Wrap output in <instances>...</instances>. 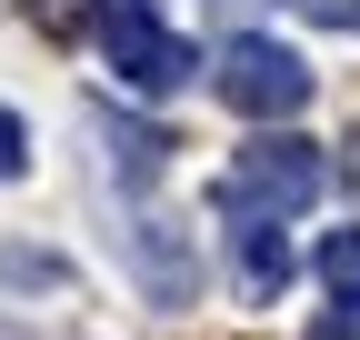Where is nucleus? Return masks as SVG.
Masks as SVG:
<instances>
[{
    "instance_id": "f257e3e1",
    "label": "nucleus",
    "mask_w": 360,
    "mask_h": 340,
    "mask_svg": "<svg viewBox=\"0 0 360 340\" xmlns=\"http://www.w3.org/2000/svg\"><path fill=\"white\" fill-rule=\"evenodd\" d=\"M330 181V160L321 140H300V131H260L231 150V170H220V210L231 221H290V210H310Z\"/></svg>"
},
{
    "instance_id": "f03ea898",
    "label": "nucleus",
    "mask_w": 360,
    "mask_h": 340,
    "mask_svg": "<svg viewBox=\"0 0 360 340\" xmlns=\"http://www.w3.org/2000/svg\"><path fill=\"white\" fill-rule=\"evenodd\" d=\"M210 91L231 100L240 120H300L321 80H310V60H300V51H281V40L240 30V40H220V60H210Z\"/></svg>"
},
{
    "instance_id": "7ed1b4c3",
    "label": "nucleus",
    "mask_w": 360,
    "mask_h": 340,
    "mask_svg": "<svg viewBox=\"0 0 360 340\" xmlns=\"http://www.w3.org/2000/svg\"><path fill=\"white\" fill-rule=\"evenodd\" d=\"M101 51H110V70H120L141 100H170L180 80L200 70V51L150 11V0H101Z\"/></svg>"
},
{
    "instance_id": "20e7f679",
    "label": "nucleus",
    "mask_w": 360,
    "mask_h": 340,
    "mask_svg": "<svg viewBox=\"0 0 360 340\" xmlns=\"http://www.w3.org/2000/svg\"><path fill=\"white\" fill-rule=\"evenodd\" d=\"M281 280H290L281 221H240V290H250V301H281Z\"/></svg>"
},
{
    "instance_id": "39448f33",
    "label": "nucleus",
    "mask_w": 360,
    "mask_h": 340,
    "mask_svg": "<svg viewBox=\"0 0 360 340\" xmlns=\"http://www.w3.org/2000/svg\"><path fill=\"white\" fill-rule=\"evenodd\" d=\"M160 160H170V140H160V131H130V120H110V170H120L130 190L160 181Z\"/></svg>"
},
{
    "instance_id": "423d86ee",
    "label": "nucleus",
    "mask_w": 360,
    "mask_h": 340,
    "mask_svg": "<svg viewBox=\"0 0 360 340\" xmlns=\"http://www.w3.org/2000/svg\"><path fill=\"white\" fill-rule=\"evenodd\" d=\"M321 290H330V301H360V230H330L321 240Z\"/></svg>"
},
{
    "instance_id": "0eeeda50",
    "label": "nucleus",
    "mask_w": 360,
    "mask_h": 340,
    "mask_svg": "<svg viewBox=\"0 0 360 340\" xmlns=\"http://www.w3.org/2000/svg\"><path fill=\"white\" fill-rule=\"evenodd\" d=\"M30 170V131H20V110H0V181H20Z\"/></svg>"
},
{
    "instance_id": "6e6552de",
    "label": "nucleus",
    "mask_w": 360,
    "mask_h": 340,
    "mask_svg": "<svg viewBox=\"0 0 360 340\" xmlns=\"http://www.w3.org/2000/svg\"><path fill=\"white\" fill-rule=\"evenodd\" d=\"M300 11L321 20V30H360V0H300Z\"/></svg>"
},
{
    "instance_id": "1a4fd4ad",
    "label": "nucleus",
    "mask_w": 360,
    "mask_h": 340,
    "mask_svg": "<svg viewBox=\"0 0 360 340\" xmlns=\"http://www.w3.org/2000/svg\"><path fill=\"white\" fill-rule=\"evenodd\" d=\"M40 20H51V30H70V20H80V0H40Z\"/></svg>"
}]
</instances>
